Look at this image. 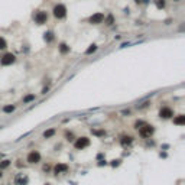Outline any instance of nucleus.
<instances>
[{
    "label": "nucleus",
    "mask_w": 185,
    "mask_h": 185,
    "mask_svg": "<svg viewBox=\"0 0 185 185\" xmlns=\"http://www.w3.org/2000/svg\"><path fill=\"white\" fill-rule=\"evenodd\" d=\"M67 15V7L64 4H56L54 7V16L58 18V19H62Z\"/></svg>",
    "instance_id": "1"
},
{
    "label": "nucleus",
    "mask_w": 185,
    "mask_h": 185,
    "mask_svg": "<svg viewBox=\"0 0 185 185\" xmlns=\"http://www.w3.org/2000/svg\"><path fill=\"white\" fill-rule=\"evenodd\" d=\"M33 98H35V96H28V97H25L23 101H25V103H28V101H31V100H33Z\"/></svg>",
    "instance_id": "19"
},
{
    "label": "nucleus",
    "mask_w": 185,
    "mask_h": 185,
    "mask_svg": "<svg viewBox=\"0 0 185 185\" xmlns=\"http://www.w3.org/2000/svg\"><path fill=\"white\" fill-rule=\"evenodd\" d=\"M159 116L163 117V119H169V117L174 116V111H172V109H169V107H163V109H161V111H159Z\"/></svg>",
    "instance_id": "7"
},
{
    "label": "nucleus",
    "mask_w": 185,
    "mask_h": 185,
    "mask_svg": "<svg viewBox=\"0 0 185 185\" xmlns=\"http://www.w3.org/2000/svg\"><path fill=\"white\" fill-rule=\"evenodd\" d=\"M10 165V161H3V162L0 163V168H7Z\"/></svg>",
    "instance_id": "15"
},
{
    "label": "nucleus",
    "mask_w": 185,
    "mask_h": 185,
    "mask_svg": "<svg viewBox=\"0 0 185 185\" xmlns=\"http://www.w3.org/2000/svg\"><path fill=\"white\" fill-rule=\"evenodd\" d=\"M174 123L175 124H179V126H181V124H185V116L184 114H179L178 117L174 119Z\"/></svg>",
    "instance_id": "10"
},
{
    "label": "nucleus",
    "mask_w": 185,
    "mask_h": 185,
    "mask_svg": "<svg viewBox=\"0 0 185 185\" xmlns=\"http://www.w3.org/2000/svg\"><path fill=\"white\" fill-rule=\"evenodd\" d=\"M0 62H1L3 65H10V64L15 62V55L13 54H4L3 56H1Z\"/></svg>",
    "instance_id": "3"
},
{
    "label": "nucleus",
    "mask_w": 185,
    "mask_h": 185,
    "mask_svg": "<svg viewBox=\"0 0 185 185\" xmlns=\"http://www.w3.org/2000/svg\"><path fill=\"white\" fill-rule=\"evenodd\" d=\"M130 142H132V137H130V136H127V137H123L121 143H123V145H126V143H130Z\"/></svg>",
    "instance_id": "17"
},
{
    "label": "nucleus",
    "mask_w": 185,
    "mask_h": 185,
    "mask_svg": "<svg viewBox=\"0 0 185 185\" xmlns=\"http://www.w3.org/2000/svg\"><path fill=\"white\" fill-rule=\"evenodd\" d=\"M13 110H15V107H13V106H6V107L3 109V111H4V113H12Z\"/></svg>",
    "instance_id": "13"
},
{
    "label": "nucleus",
    "mask_w": 185,
    "mask_h": 185,
    "mask_svg": "<svg viewBox=\"0 0 185 185\" xmlns=\"http://www.w3.org/2000/svg\"><path fill=\"white\" fill-rule=\"evenodd\" d=\"M54 133H55V130H54V129H49V130H46V132L44 133V137H46V139H48V137L54 136Z\"/></svg>",
    "instance_id": "11"
},
{
    "label": "nucleus",
    "mask_w": 185,
    "mask_h": 185,
    "mask_svg": "<svg viewBox=\"0 0 185 185\" xmlns=\"http://www.w3.org/2000/svg\"><path fill=\"white\" fill-rule=\"evenodd\" d=\"M142 1H143V0H136V3H142Z\"/></svg>",
    "instance_id": "22"
},
{
    "label": "nucleus",
    "mask_w": 185,
    "mask_h": 185,
    "mask_svg": "<svg viewBox=\"0 0 185 185\" xmlns=\"http://www.w3.org/2000/svg\"><path fill=\"white\" fill-rule=\"evenodd\" d=\"M88 145H90V140L87 137H80V139H77L74 146H75V149H84V148H87Z\"/></svg>",
    "instance_id": "5"
},
{
    "label": "nucleus",
    "mask_w": 185,
    "mask_h": 185,
    "mask_svg": "<svg viewBox=\"0 0 185 185\" xmlns=\"http://www.w3.org/2000/svg\"><path fill=\"white\" fill-rule=\"evenodd\" d=\"M48 20V15L45 13V12H38L36 15H35V22L38 23V25H42Z\"/></svg>",
    "instance_id": "4"
},
{
    "label": "nucleus",
    "mask_w": 185,
    "mask_h": 185,
    "mask_svg": "<svg viewBox=\"0 0 185 185\" xmlns=\"http://www.w3.org/2000/svg\"><path fill=\"white\" fill-rule=\"evenodd\" d=\"M67 169H68V166H67L65 163H58V165L55 166V172H56V174H61V172H65Z\"/></svg>",
    "instance_id": "9"
},
{
    "label": "nucleus",
    "mask_w": 185,
    "mask_h": 185,
    "mask_svg": "<svg viewBox=\"0 0 185 185\" xmlns=\"http://www.w3.org/2000/svg\"><path fill=\"white\" fill-rule=\"evenodd\" d=\"M45 39L51 41V39H52V33H45Z\"/></svg>",
    "instance_id": "20"
},
{
    "label": "nucleus",
    "mask_w": 185,
    "mask_h": 185,
    "mask_svg": "<svg viewBox=\"0 0 185 185\" xmlns=\"http://www.w3.org/2000/svg\"><path fill=\"white\" fill-rule=\"evenodd\" d=\"M106 18H104V15L103 13H96V15H93L91 18H90V22L94 23V25H98V23H101Z\"/></svg>",
    "instance_id": "8"
},
{
    "label": "nucleus",
    "mask_w": 185,
    "mask_h": 185,
    "mask_svg": "<svg viewBox=\"0 0 185 185\" xmlns=\"http://www.w3.org/2000/svg\"><path fill=\"white\" fill-rule=\"evenodd\" d=\"M6 48V41L3 38H0V49H4Z\"/></svg>",
    "instance_id": "16"
},
{
    "label": "nucleus",
    "mask_w": 185,
    "mask_h": 185,
    "mask_svg": "<svg viewBox=\"0 0 185 185\" xmlns=\"http://www.w3.org/2000/svg\"><path fill=\"white\" fill-rule=\"evenodd\" d=\"M155 3H156V6H158V9H162L163 6H165V0H156Z\"/></svg>",
    "instance_id": "12"
},
{
    "label": "nucleus",
    "mask_w": 185,
    "mask_h": 185,
    "mask_svg": "<svg viewBox=\"0 0 185 185\" xmlns=\"http://www.w3.org/2000/svg\"><path fill=\"white\" fill-rule=\"evenodd\" d=\"M153 133V127L151 124H143V127H140V135L145 137H149Z\"/></svg>",
    "instance_id": "6"
},
{
    "label": "nucleus",
    "mask_w": 185,
    "mask_h": 185,
    "mask_svg": "<svg viewBox=\"0 0 185 185\" xmlns=\"http://www.w3.org/2000/svg\"><path fill=\"white\" fill-rule=\"evenodd\" d=\"M68 51V46L65 44H61V52H67Z\"/></svg>",
    "instance_id": "18"
},
{
    "label": "nucleus",
    "mask_w": 185,
    "mask_h": 185,
    "mask_svg": "<svg viewBox=\"0 0 185 185\" xmlns=\"http://www.w3.org/2000/svg\"><path fill=\"white\" fill-rule=\"evenodd\" d=\"M0 176H1V172H0Z\"/></svg>",
    "instance_id": "23"
},
{
    "label": "nucleus",
    "mask_w": 185,
    "mask_h": 185,
    "mask_svg": "<svg viewBox=\"0 0 185 185\" xmlns=\"http://www.w3.org/2000/svg\"><path fill=\"white\" fill-rule=\"evenodd\" d=\"M39 161H41V153L38 151H32L28 155V162L29 163H38Z\"/></svg>",
    "instance_id": "2"
},
{
    "label": "nucleus",
    "mask_w": 185,
    "mask_h": 185,
    "mask_svg": "<svg viewBox=\"0 0 185 185\" xmlns=\"http://www.w3.org/2000/svg\"><path fill=\"white\" fill-rule=\"evenodd\" d=\"M107 25H111V23H113V18H111V16H109V18H107Z\"/></svg>",
    "instance_id": "21"
},
{
    "label": "nucleus",
    "mask_w": 185,
    "mask_h": 185,
    "mask_svg": "<svg viewBox=\"0 0 185 185\" xmlns=\"http://www.w3.org/2000/svg\"><path fill=\"white\" fill-rule=\"evenodd\" d=\"M96 49H97V46H96V45H91V46L88 48L87 51H86V54H91V52H94Z\"/></svg>",
    "instance_id": "14"
}]
</instances>
